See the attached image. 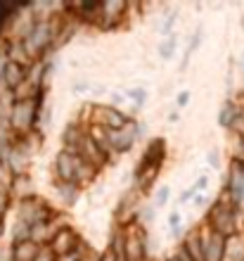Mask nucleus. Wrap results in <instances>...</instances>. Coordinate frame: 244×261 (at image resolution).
<instances>
[{
    "label": "nucleus",
    "mask_w": 244,
    "mask_h": 261,
    "mask_svg": "<svg viewBox=\"0 0 244 261\" xmlns=\"http://www.w3.org/2000/svg\"><path fill=\"white\" fill-rule=\"evenodd\" d=\"M52 171H55V180H60V183H76L81 188H88L97 178V173H100L95 166L83 162L74 150H67V147H62L57 152Z\"/></svg>",
    "instance_id": "obj_1"
},
{
    "label": "nucleus",
    "mask_w": 244,
    "mask_h": 261,
    "mask_svg": "<svg viewBox=\"0 0 244 261\" xmlns=\"http://www.w3.org/2000/svg\"><path fill=\"white\" fill-rule=\"evenodd\" d=\"M204 223L211 230H216L218 235H223V238H235V235L242 233V228H239V206L223 190V195L209 206Z\"/></svg>",
    "instance_id": "obj_2"
},
{
    "label": "nucleus",
    "mask_w": 244,
    "mask_h": 261,
    "mask_svg": "<svg viewBox=\"0 0 244 261\" xmlns=\"http://www.w3.org/2000/svg\"><path fill=\"white\" fill-rule=\"evenodd\" d=\"M57 214L60 212L52 209V204L48 199L38 197V195L17 202V219L26 221L29 226H36V223H43V221H52Z\"/></svg>",
    "instance_id": "obj_3"
},
{
    "label": "nucleus",
    "mask_w": 244,
    "mask_h": 261,
    "mask_svg": "<svg viewBox=\"0 0 244 261\" xmlns=\"http://www.w3.org/2000/svg\"><path fill=\"white\" fill-rule=\"evenodd\" d=\"M145 133V124H138L135 119H130L128 124L119 130H109V154H126L135 147V143L143 138Z\"/></svg>",
    "instance_id": "obj_4"
},
{
    "label": "nucleus",
    "mask_w": 244,
    "mask_h": 261,
    "mask_svg": "<svg viewBox=\"0 0 244 261\" xmlns=\"http://www.w3.org/2000/svg\"><path fill=\"white\" fill-rule=\"evenodd\" d=\"M90 107V114L88 117V124H95V126H102L107 130H119L130 121L128 114H123L121 110H116L112 105H88Z\"/></svg>",
    "instance_id": "obj_5"
},
{
    "label": "nucleus",
    "mask_w": 244,
    "mask_h": 261,
    "mask_svg": "<svg viewBox=\"0 0 244 261\" xmlns=\"http://www.w3.org/2000/svg\"><path fill=\"white\" fill-rule=\"evenodd\" d=\"M50 247L55 249V254L57 256H67V254H76V252H81V249L86 247V242H83L81 233H78L74 226H67V228H62L60 233H57V238L52 240Z\"/></svg>",
    "instance_id": "obj_6"
},
{
    "label": "nucleus",
    "mask_w": 244,
    "mask_h": 261,
    "mask_svg": "<svg viewBox=\"0 0 244 261\" xmlns=\"http://www.w3.org/2000/svg\"><path fill=\"white\" fill-rule=\"evenodd\" d=\"M202 238H204V254H206V261H225L228 238L218 235L216 230H211L206 223H202Z\"/></svg>",
    "instance_id": "obj_7"
},
{
    "label": "nucleus",
    "mask_w": 244,
    "mask_h": 261,
    "mask_svg": "<svg viewBox=\"0 0 244 261\" xmlns=\"http://www.w3.org/2000/svg\"><path fill=\"white\" fill-rule=\"evenodd\" d=\"M126 12H128V5L126 3H102V14H100V29H116L119 21L126 19Z\"/></svg>",
    "instance_id": "obj_8"
},
{
    "label": "nucleus",
    "mask_w": 244,
    "mask_h": 261,
    "mask_svg": "<svg viewBox=\"0 0 244 261\" xmlns=\"http://www.w3.org/2000/svg\"><path fill=\"white\" fill-rule=\"evenodd\" d=\"M180 247L192 256V261H206V254H204V238H202V226H195L187 230L185 240L180 242Z\"/></svg>",
    "instance_id": "obj_9"
},
{
    "label": "nucleus",
    "mask_w": 244,
    "mask_h": 261,
    "mask_svg": "<svg viewBox=\"0 0 244 261\" xmlns=\"http://www.w3.org/2000/svg\"><path fill=\"white\" fill-rule=\"evenodd\" d=\"M242 112L244 110L235 100L223 102L221 112H218V126H223V128H228V130H235L239 126V121H242Z\"/></svg>",
    "instance_id": "obj_10"
},
{
    "label": "nucleus",
    "mask_w": 244,
    "mask_h": 261,
    "mask_svg": "<svg viewBox=\"0 0 244 261\" xmlns=\"http://www.w3.org/2000/svg\"><path fill=\"white\" fill-rule=\"evenodd\" d=\"M55 193H57V199H60V204L64 209H71L81 199L83 188L76 186V183H60V180H55Z\"/></svg>",
    "instance_id": "obj_11"
},
{
    "label": "nucleus",
    "mask_w": 244,
    "mask_h": 261,
    "mask_svg": "<svg viewBox=\"0 0 244 261\" xmlns=\"http://www.w3.org/2000/svg\"><path fill=\"white\" fill-rule=\"evenodd\" d=\"M12 195L14 199H26V197H34L36 195V183L31 178V173H21V176H14L12 180Z\"/></svg>",
    "instance_id": "obj_12"
},
{
    "label": "nucleus",
    "mask_w": 244,
    "mask_h": 261,
    "mask_svg": "<svg viewBox=\"0 0 244 261\" xmlns=\"http://www.w3.org/2000/svg\"><path fill=\"white\" fill-rule=\"evenodd\" d=\"M38 252H41V245H36L34 240L19 242V245H12V247H10L12 261H36Z\"/></svg>",
    "instance_id": "obj_13"
},
{
    "label": "nucleus",
    "mask_w": 244,
    "mask_h": 261,
    "mask_svg": "<svg viewBox=\"0 0 244 261\" xmlns=\"http://www.w3.org/2000/svg\"><path fill=\"white\" fill-rule=\"evenodd\" d=\"M176 50H178V36H169V38H161V41L156 43V57L161 60V62H169L176 57Z\"/></svg>",
    "instance_id": "obj_14"
},
{
    "label": "nucleus",
    "mask_w": 244,
    "mask_h": 261,
    "mask_svg": "<svg viewBox=\"0 0 244 261\" xmlns=\"http://www.w3.org/2000/svg\"><path fill=\"white\" fill-rule=\"evenodd\" d=\"M225 261H244V235L228 238V247H225Z\"/></svg>",
    "instance_id": "obj_15"
},
{
    "label": "nucleus",
    "mask_w": 244,
    "mask_h": 261,
    "mask_svg": "<svg viewBox=\"0 0 244 261\" xmlns=\"http://www.w3.org/2000/svg\"><path fill=\"white\" fill-rule=\"evenodd\" d=\"M31 233H34V226H29L26 221L14 219L12 228H10V235H12V245H19V242L31 240Z\"/></svg>",
    "instance_id": "obj_16"
},
{
    "label": "nucleus",
    "mask_w": 244,
    "mask_h": 261,
    "mask_svg": "<svg viewBox=\"0 0 244 261\" xmlns=\"http://www.w3.org/2000/svg\"><path fill=\"white\" fill-rule=\"evenodd\" d=\"M202 36H204V31H202V27H199V29L195 31V34H192L190 43H187V48H185V53H183V62H180V69H187V64H190L192 55H195L197 48L202 45Z\"/></svg>",
    "instance_id": "obj_17"
},
{
    "label": "nucleus",
    "mask_w": 244,
    "mask_h": 261,
    "mask_svg": "<svg viewBox=\"0 0 244 261\" xmlns=\"http://www.w3.org/2000/svg\"><path fill=\"white\" fill-rule=\"evenodd\" d=\"M126 97H128V102L135 107V110H143L145 102H147V88H143V86H135V88H128L126 90Z\"/></svg>",
    "instance_id": "obj_18"
},
{
    "label": "nucleus",
    "mask_w": 244,
    "mask_h": 261,
    "mask_svg": "<svg viewBox=\"0 0 244 261\" xmlns=\"http://www.w3.org/2000/svg\"><path fill=\"white\" fill-rule=\"evenodd\" d=\"M14 202H17V199H14V195H12V188L0 183V219H5L7 212H10V206H12Z\"/></svg>",
    "instance_id": "obj_19"
},
{
    "label": "nucleus",
    "mask_w": 244,
    "mask_h": 261,
    "mask_svg": "<svg viewBox=\"0 0 244 261\" xmlns=\"http://www.w3.org/2000/svg\"><path fill=\"white\" fill-rule=\"evenodd\" d=\"M176 24H178V10H171V12L164 17V21L159 24V29H156V31H159L164 38H169V36L176 34V31H173V29H176Z\"/></svg>",
    "instance_id": "obj_20"
},
{
    "label": "nucleus",
    "mask_w": 244,
    "mask_h": 261,
    "mask_svg": "<svg viewBox=\"0 0 244 261\" xmlns=\"http://www.w3.org/2000/svg\"><path fill=\"white\" fill-rule=\"evenodd\" d=\"M169 202H171V186H159L154 190V195H152V206L159 212V209H164Z\"/></svg>",
    "instance_id": "obj_21"
},
{
    "label": "nucleus",
    "mask_w": 244,
    "mask_h": 261,
    "mask_svg": "<svg viewBox=\"0 0 244 261\" xmlns=\"http://www.w3.org/2000/svg\"><path fill=\"white\" fill-rule=\"evenodd\" d=\"M154 216H156V209L152 204H145V206H140V209H138V223H140V226H145V228L152 223V219H154Z\"/></svg>",
    "instance_id": "obj_22"
},
{
    "label": "nucleus",
    "mask_w": 244,
    "mask_h": 261,
    "mask_svg": "<svg viewBox=\"0 0 244 261\" xmlns=\"http://www.w3.org/2000/svg\"><path fill=\"white\" fill-rule=\"evenodd\" d=\"M206 206H211V199H209V195H206V193H202V195H195V199H192V209H195V212H209Z\"/></svg>",
    "instance_id": "obj_23"
},
{
    "label": "nucleus",
    "mask_w": 244,
    "mask_h": 261,
    "mask_svg": "<svg viewBox=\"0 0 244 261\" xmlns=\"http://www.w3.org/2000/svg\"><path fill=\"white\" fill-rule=\"evenodd\" d=\"M192 190H195L197 195H202V193H206V188H209V176L206 173H202V176H197L195 180H192Z\"/></svg>",
    "instance_id": "obj_24"
},
{
    "label": "nucleus",
    "mask_w": 244,
    "mask_h": 261,
    "mask_svg": "<svg viewBox=\"0 0 244 261\" xmlns=\"http://www.w3.org/2000/svg\"><path fill=\"white\" fill-rule=\"evenodd\" d=\"M36 261H60V256L55 254V249L50 247V245H45V247H41V252H38Z\"/></svg>",
    "instance_id": "obj_25"
},
{
    "label": "nucleus",
    "mask_w": 244,
    "mask_h": 261,
    "mask_svg": "<svg viewBox=\"0 0 244 261\" xmlns=\"http://www.w3.org/2000/svg\"><path fill=\"white\" fill-rule=\"evenodd\" d=\"M50 119H52V117H50V107H45V105H43V107H41V114H38V126L45 130L50 126Z\"/></svg>",
    "instance_id": "obj_26"
},
{
    "label": "nucleus",
    "mask_w": 244,
    "mask_h": 261,
    "mask_svg": "<svg viewBox=\"0 0 244 261\" xmlns=\"http://www.w3.org/2000/svg\"><path fill=\"white\" fill-rule=\"evenodd\" d=\"M206 164L213 166V169H218V166H221V152H218L216 147L206 152Z\"/></svg>",
    "instance_id": "obj_27"
},
{
    "label": "nucleus",
    "mask_w": 244,
    "mask_h": 261,
    "mask_svg": "<svg viewBox=\"0 0 244 261\" xmlns=\"http://www.w3.org/2000/svg\"><path fill=\"white\" fill-rule=\"evenodd\" d=\"M190 97H192L190 90H180V93H178V97H176V107H178V110L187 107V105H190Z\"/></svg>",
    "instance_id": "obj_28"
},
{
    "label": "nucleus",
    "mask_w": 244,
    "mask_h": 261,
    "mask_svg": "<svg viewBox=\"0 0 244 261\" xmlns=\"http://www.w3.org/2000/svg\"><path fill=\"white\" fill-rule=\"evenodd\" d=\"M195 190H192V188H185L183 193L178 195V206H183V204H187V202H192V199H195Z\"/></svg>",
    "instance_id": "obj_29"
},
{
    "label": "nucleus",
    "mask_w": 244,
    "mask_h": 261,
    "mask_svg": "<svg viewBox=\"0 0 244 261\" xmlns=\"http://www.w3.org/2000/svg\"><path fill=\"white\" fill-rule=\"evenodd\" d=\"M126 102H128L126 93H119V90H114V93H112V107H116V110H119V107H121V105H126Z\"/></svg>",
    "instance_id": "obj_30"
},
{
    "label": "nucleus",
    "mask_w": 244,
    "mask_h": 261,
    "mask_svg": "<svg viewBox=\"0 0 244 261\" xmlns=\"http://www.w3.org/2000/svg\"><path fill=\"white\" fill-rule=\"evenodd\" d=\"M100 254H102V252H95V249L86 247V252H83V259H81V261H100Z\"/></svg>",
    "instance_id": "obj_31"
},
{
    "label": "nucleus",
    "mask_w": 244,
    "mask_h": 261,
    "mask_svg": "<svg viewBox=\"0 0 244 261\" xmlns=\"http://www.w3.org/2000/svg\"><path fill=\"white\" fill-rule=\"evenodd\" d=\"M100 261H119V256H116L114 252H112V249L104 247V252L100 254Z\"/></svg>",
    "instance_id": "obj_32"
},
{
    "label": "nucleus",
    "mask_w": 244,
    "mask_h": 261,
    "mask_svg": "<svg viewBox=\"0 0 244 261\" xmlns=\"http://www.w3.org/2000/svg\"><path fill=\"white\" fill-rule=\"evenodd\" d=\"M90 90V83H74V93L78 95V93H88Z\"/></svg>",
    "instance_id": "obj_33"
},
{
    "label": "nucleus",
    "mask_w": 244,
    "mask_h": 261,
    "mask_svg": "<svg viewBox=\"0 0 244 261\" xmlns=\"http://www.w3.org/2000/svg\"><path fill=\"white\" fill-rule=\"evenodd\" d=\"M178 119H180V110H178V107H173V110L169 112V121H171V124H176Z\"/></svg>",
    "instance_id": "obj_34"
},
{
    "label": "nucleus",
    "mask_w": 244,
    "mask_h": 261,
    "mask_svg": "<svg viewBox=\"0 0 244 261\" xmlns=\"http://www.w3.org/2000/svg\"><path fill=\"white\" fill-rule=\"evenodd\" d=\"M5 219H0V247H3V240H5Z\"/></svg>",
    "instance_id": "obj_35"
},
{
    "label": "nucleus",
    "mask_w": 244,
    "mask_h": 261,
    "mask_svg": "<svg viewBox=\"0 0 244 261\" xmlns=\"http://www.w3.org/2000/svg\"><path fill=\"white\" fill-rule=\"evenodd\" d=\"M166 261H178V256H176V254H171V256H169V259H166Z\"/></svg>",
    "instance_id": "obj_36"
},
{
    "label": "nucleus",
    "mask_w": 244,
    "mask_h": 261,
    "mask_svg": "<svg viewBox=\"0 0 244 261\" xmlns=\"http://www.w3.org/2000/svg\"><path fill=\"white\" fill-rule=\"evenodd\" d=\"M119 261H128V259H123V256H119Z\"/></svg>",
    "instance_id": "obj_37"
},
{
    "label": "nucleus",
    "mask_w": 244,
    "mask_h": 261,
    "mask_svg": "<svg viewBox=\"0 0 244 261\" xmlns=\"http://www.w3.org/2000/svg\"><path fill=\"white\" fill-rule=\"evenodd\" d=\"M242 71H244V57H242Z\"/></svg>",
    "instance_id": "obj_38"
},
{
    "label": "nucleus",
    "mask_w": 244,
    "mask_h": 261,
    "mask_svg": "<svg viewBox=\"0 0 244 261\" xmlns=\"http://www.w3.org/2000/svg\"><path fill=\"white\" fill-rule=\"evenodd\" d=\"M149 261H154V259H149Z\"/></svg>",
    "instance_id": "obj_39"
},
{
    "label": "nucleus",
    "mask_w": 244,
    "mask_h": 261,
    "mask_svg": "<svg viewBox=\"0 0 244 261\" xmlns=\"http://www.w3.org/2000/svg\"><path fill=\"white\" fill-rule=\"evenodd\" d=\"M242 235H244V230H242Z\"/></svg>",
    "instance_id": "obj_40"
}]
</instances>
